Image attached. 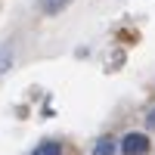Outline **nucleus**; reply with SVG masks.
I'll return each instance as SVG.
<instances>
[{
	"instance_id": "nucleus-4",
	"label": "nucleus",
	"mask_w": 155,
	"mask_h": 155,
	"mask_svg": "<svg viewBox=\"0 0 155 155\" xmlns=\"http://www.w3.org/2000/svg\"><path fill=\"white\" fill-rule=\"evenodd\" d=\"M71 3V0H41V9L47 12V16H56V12H62Z\"/></svg>"
},
{
	"instance_id": "nucleus-1",
	"label": "nucleus",
	"mask_w": 155,
	"mask_h": 155,
	"mask_svg": "<svg viewBox=\"0 0 155 155\" xmlns=\"http://www.w3.org/2000/svg\"><path fill=\"white\" fill-rule=\"evenodd\" d=\"M149 149H152V143L146 134H127L121 140V155H146Z\"/></svg>"
},
{
	"instance_id": "nucleus-6",
	"label": "nucleus",
	"mask_w": 155,
	"mask_h": 155,
	"mask_svg": "<svg viewBox=\"0 0 155 155\" xmlns=\"http://www.w3.org/2000/svg\"><path fill=\"white\" fill-rule=\"evenodd\" d=\"M146 127H152V130H155V109H149V115H146Z\"/></svg>"
},
{
	"instance_id": "nucleus-2",
	"label": "nucleus",
	"mask_w": 155,
	"mask_h": 155,
	"mask_svg": "<svg viewBox=\"0 0 155 155\" xmlns=\"http://www.w3.org/2000/svg\"><path fill=\"white\" fill-rule=\"evenodd\" d=\"M115 152H118V146H115L112 137H99L93 146V155H115Z\"/></svg>"
},
{
	"instance_id": "nucleus-5",
	"label": "nucleus",
	"mask_w": 155,
	"mask_h": 155,
	"mask_svg": "<svg viewBox=\"0 0 155 155\" xmlns=\"http://www.w3.org/2000/svg\"><path fill=\"white\" fill-rule=\"evenodd\" d=\"M9 62H12V50H9V47H3V50H0V74L9 68Z\"/></svg>"
},
{
	"instance_id": "nucleus-3",
	"label": "nucleus",
	"mask_w": 155,
	"mask_h": 155,
	"mask_svg": "<svg viewBox=\"0 0 155 155\" xmlns=\"http://www.w3.org/2000/svg\"><path fill=\"white\" fill-rule=\"evenodd\" d=\"M31 155H62V143H56V140H44Z\"/></svg>"
}]
</instances>
